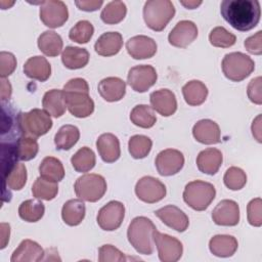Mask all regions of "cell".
Returning <instances> with one entry per match:
<instances>
[{"instance_id": "1", "label": "cell", "mask_w": 262, "mask_h": 262, "mask_svg": "<svg viewBox=\"0 0 262 262\" xmlns=\"http://www.w3.org/2000/svg\"><path fill=\"white\" fill-rule=\"evenodd\" d=\"M220 12L232 28L242 32L254 29L261 16L260 3L257 0H223Z\"/></svg>"}, {"instance_id": "2", "label": "cell", "mask_w": 262, "mask_h": 262, "mask_svg": "<svg viewBox=\"0 0 262 262\" xmlns=\"http://www.w3.org/2000/svg\"><path fill=\"white\" fill-rule=\"evenodd\" d=\"M69 112L77 118L89 117L94 112V101L89 96V86L85 79L74 78L63 86Z\"/></svg>"}, {"instance_id": "3", "label": "cell", "mask_w": 262, "mask_h": 262, "mask_svg": "<svg viewBox=\"0 0 262 262\" xmlns=\"http://www.w3.org/2000/svg\"><path fill=\"white\" fill-rule=\"evenodd\" d=\"M156 229L149 218L144 216L135 217L127 230L128 241L139 254L150 255L154 252L152 232Z\"/></svg>"}, {"instance_id": "4", "label": "cell", "mask_w": 262, "mask_h": 262, "mask_svg": "<svg viewBox=\"0 0 262 262\" xmlns=\"http://www.w3.org/2000/svg\"><path fill=\"white\" fill-rule=\"evenodd\" d=\"M174 14L175 7L170 0H148L143 6V18L146 26L157 32L164 30Z\"/></svg>"}, {"instance_id": "5", "label": "cell", "mask_w": 262, "mask_h": 262, "mask_svg": "<svg viewBox=\"0 0 262 262\" xmlns=\"http://www.w3.org/2000/svg\"><path fill=\"white\" fill-rule=\"evenodd\" d=\"M216 195V189L213 184L193 180L185 185L183 191L184 202L195 211H204L213 202Z\"/></svg>"}, {"instance_id": "6", "label": "cell", "mask_w": 262, "mask_h": 262, "mask_svg": "<svg viewBox=\"0 0 262 262\" xmlns=\"http://www.w3.org/2000/svg\"><path fill=\"white\" fill-rule=\"evenodd\" d=\"M221 67L227 79L233 82H239L253 73L255 62L249 55L243 52H230L223 57Z\"/></svg>"}, {"instance_id": "7", "label": "cell", "mask_w": 262, "mask_h": 262, "mask_svg": "<svg viewBox=\"0 0 262 262\" xmlns=\"http://www.w3.org/2000/svg\"><path fill=\"white\" fill-rule=\"evenodd\" d=\"M74 189L77 196L86 202H97L106 191V181L99 174H84L77 178Z\"/></svg>"}, {"instance_id": "8", "label": "cell", "mask_w": 262, "mask_h": 262, "mask_svg": "<svg viewBox=\"0 0 262 262\" xmlns=\"http://www.w3.org/2000/svg\"><path fill=\"white\" fill-rule=\"evenodd\" d=\"M20 128L24 135L40 137L46 134L52 127L50 115L41 108H33L27 113H20Z\"/></svg>"}, {"instance_id": "9", "label": "cell", "mask_w": 262, "mask_h": 262, "mask_svg": "<svg viewBox=\"0 0 262 262\" xmlns=\"http://www.w3.org/2000/svg\"><path fill=\"white\" fill-rule=\"evenodd\" d=\"M152 239L162 262H176L181 258L183 246L176 237L162 233L156 229L152 232Z\"/></svg>"}, {"instance_id": "10", "label": "cell", "mask_w": 262, "mask_h": 262, "mask_svg": "<svg viewBox=\"0 0 262 262\" xmlns=\"http://www.w3.org/2000/svg\"><path fill=\"white\" fill-rule=\"evenodd\" d=\"M69 18V10L60 0H46L41 2L40 19L48 28H59Z\"/></svg>"}, {"instance_id": "11", "label": "cell", "mask_w": 262, "mask_h": 262, "mask_svg": "<svg viewBox=\"0 0 262 262\" xmlns=\"http://www.w3.org/2000/svg\"><path fill=\"white\" fill-rule=\"evenodd\" d=\"M166 192L165 184L152 176L141 177L135 185L137 198L147 204H154L163 200Z\"/></svg>"}, {"instance_id": "12", "label": "cell", "mask_w": 262, "mask_h": 262, "mask_svg": "<svg viewBox=\"0 0 262 262\" xmlns=\"http://www.w3.org/2000/svg\"><path fill=\"white\" fill-rule=\"evenodd\" d=\"M158 75L156 69L149 64H138L128 72L127 82L136 92H145L157 82Z\"/></svg>"}, {"instance_id": "13", "label": "cell", "mask_w": 262, "mask_h": 262, "mask_svg": "<svg viewBox=\"0 0 262 262\" xmlns=\"http://www.w3.org/2000/svg\"><path fill=\"white\" fill-rule=\"evenodd\" d=\"M125 216V207L119 201H111L104 205L97 214V224L106 231L118 229Z\"/></svg>"}, {"instance_id": "14", "label": "cell", "mask_w": 262, "mask_h": 262, "mask_svg": "<svg viewBox=\"0 0 262 262\" xmlns=\"http://www.w3.org/2000/svg\"><path fill=\"white\" fill-rule=\"evenodd\" d=\"M160 175L171 176L177 174L184 165V157L178 149L167 148L160 151L155 161Z\"/></svg>"}, {"instance_id": "15", "label": "cell", "mask_w": 262, "mask_h": 262, "mask_svg": "<svg viewBox=\"0 0 262 262\" xmlns=\"http://www.w3.org/2000/svg\"><path fill=\"white\" fill-rule=\"evenodd\" d=\"M198 37L196 25L187 19L178 21L168 35V41L172 46L185 48Z\"/></svg>"}, {"instance_id": "16", "label": "cell", "mask_w": 262, "mask_h": 262, "mask_svg": "<svg viewBox=\"0 0 262 262\" xmlns=\"http://www.w3.org/2000/svg\"><path fill=\"white\" fill-rule=\"evenodd\" d=\"M212 219L217 225L234 226L239 221V207L232 200H222L212 211Z\"/></svg>"}, {"instance_id": "17", "label": "cell", "mask_w": 262, "mask_h": 262, "mask_svg": "<svg viewBox=\"0 0 262 262\" xmlns=\"http://www.w3.org/2000/svg\"><path fill=\"white\" fill-rule=\"evenodd\" d=\"M155 214L162 220L164 224L178 232L185 231L189 225V219L187 215L174 205L162 207L158 209Z\"/></svg>"}, {"instance_id": "18", "label": "cell", "mask_w": 262, "mask_h": 262, "mask_svg": "<svg viewBox=\"0 0 262 262\" xmlns=\"http://www.w3.org/2000/svg\"><path fill=\"white\" fill-rule=\"evenodd\" d=\"M156 41L145 35L131 37L126 42V49L134 59H145L152 57L157 52Z\"/></svg>"}, {"instance_id": "19", "label": "cell", "mask_w": 262, "mask_h": 262, "mask_svg": "<svg viewBox=\"0 0 262 262\" xmlns=\"http://www.w3.org/2000/svg\"><path fill=\"white\" fill-rule=\"evenodd\" d=\"M149 100L152 110L164 117L172 116L177 110L176 96L167 88L151 92L149 95Z\"/></svg>"}, {"instance_id": "20", "label": "cell", "mask_w": 262, "mask_h": 262, "mask_svg": "<svg viewBox=\"0 0 262 262\" xmlns=\"http://www.w3.org/2000/svg\"><path fill=\"white\" fill-rule=\"evenodd\" d=\"M192 135L196 141L203 144H215L220 142L221 131L216 122L210 119H202L193 125Z\"/></svg>"}, {"instance_id": "21", "label": "cell", "mask_w": 262, "mask_h": 262, "mask_svg": "<svg viewBox=\"0 0 262 262\" xmlns=\"http://www.w3.org/2000/svg\"><path fill=\"white\" fill-rule=\"evenodd\" d=\"M96 147L100 158L105 163H114L120 158V141L113 133L99 135L96 140Z\"/></svg>"}, {"instance_id": "22", "label": "cell", "mask_w": 262, "mask_h": 262, "mask_svg": "<svg viewBox=\"0 0 262 262\" xmlns=\"http://www.w3.org/2000/svg\"><path fill=\"white\" fill-rule=\"evenodd\" d=\"M44 250L41 246L32 241L24 239L11 255V262H38L43 260Z\"/></svg>"}, {"instance_id": "23", "label": "cell", "mask_w": 262, "mask_h": 262, "mask_svg": "<svg viewBox=\"0 0 262 262\" xmlns=\"http://www.w3.org/2000/svg\"><path fill=\"white\" fill-rule=\"evenodd\" d=\"M98 92L100 96L108 101H119L126 93V83L118 77H107L98 83Z\"/></svg>"}, {"instance_id": "24", "label": "cell", "mask_w": 262, "mask_h": 262, "mask_svg": "<svg viewBox=\"0 0 262 262\" xmlns=\"http://www.w3.org/2000/svg\"><path fill=\"white\" fill-rule=\"evenodd\" d=\"M122 46L123 37L119 32H106L96 40L94 49L101 56H112L117 54Z\"/></svg>"}, {"instance_id": "25", "label": "cell", "mask_w": 262, "mask_h": 262, "mask_svg": "<svg viewBox=\"0 0 262 262\" xmlns=\"http://www.w3.org/2000/svg\"><path fill=\"white\" fill-rule=\"evenodd\" d=\"M223 158L219 149L209 147L202 150L196 157V166L199 170L208 175H214L218 172Z\"/></svg>"}, {"instance_id": "26", "label": "cell", "mask_w": 262, "mask_h": 262, "mask_svg": "<svg viewBox=\"0 0 262 262\" xmlns=\"http://www.w3.org/2000/svg\"><path fill=\"white\" fill-rule=\"evenodd\" d=\"M24 73L31 79L44 82L51 75V66L44 56H32L25 62Z\"/></svg>"}, {"instance_id": "27", "label": "cell", "mask_w": 262, "mask_h": 262, "mask_svg": "<svg viewBox=\"0 0 262 262\" xmlns=\"http://www.w3.org/2000/svg\"><path fill=\"white\" fill-rule=\"evenodd\" d=\"M237 241L234 236L228 234L214 235L209 242L211 253L217 257H231L237 250Z\"/></svg>"}, {"instance_id": "28", "label": "cell", "mask_w": 262, "mask_h": 262, "mask_svg": "<svg viewBox=\"0 0 262 262\" xmlns=\"http://www.w3.org/2000/svg\"><path fill=\"white\" fill-rule=\"evenodd\" d=\"M42 105L50 116L54 118L61 117L67 108L63 90L51 89L45 92L42 99Z\"/></svg>"}, {"instance_id": "29", "label": "cell", "mask_w": 262, "mask_h": 262, "mask_svg": "<svg viewBox=\"0 0 262 262\" xmlns=\"http://www.w3.org/2000/svg\"><path fill=\"white\" fill-rule=\"evenodd\" d=\"M86 213V207L81 199H71L67 201L61 209V217L66 224L70 226L79 225Z\"/></svg>"}, {"instance_id": "30", "label": "cell", "mask_w": 262, "mask_h": 262, "mask_svg": "<svg viewBox=\"0 0 262 262\" xmlns=\"http://www.w3.org/2000/svg\"><path fill=\"white\" fill-rule=\"evenodd\" d=\"M89 57V52L85 48L77 46H67L61 53V61L70 70L84 68L88 63Z\"/></svg>"}, {"instance_id": "31", "label": "cell", "mask_w": 262, "mask_h": 262, "mask_svg": "<svg viewBox=\"0 0 262 262\" xmlns=\"http://www.w3.org/2000/svg\"><path fill=\"white\" fill-rule=\"evenodd\" d=\"M182 94L187 104L200 105L208 96V88L202 81L191 80L183 85Z\"/></svg>"}, {"instance_id": "32", "label": "cell", "mask_w": 262, "mask_h": 262, "mask_svg": "<svg viewBox=\"0 0 262 262\" xmlns=\"http://www.w3.org/2000/svg\"><path fill=\"white\" fill-rule=\"evenodd\" d=\"M62 39L59 34L54 31H45L38 38L39 49L47 56H57L62 49Z\"/></svg>"}, {"instance_id": "33", "label": "cell", "mask_w": 262, "mask_h": 262, "mask_svg": "<svg viewBox=\"0 0 262 262\" xmlns=\"http://www.w3.org/2000/svg\"><path fill=\"white\" fill-rule=\"evenodd\" d=\"M80 131L78 127L74 125H63L61 126L54 136V143L59 150L71 149L79 140Z\"/></svg>"}, {"instance_id": "34", "label": "cell", "mask_w": 262, "mask_h": 262, "mask_svg": "<svg viewBox=\"0 0 262 262\" xmlns=\"http://www.w3.org/2000/svg\"><path fill=\"white\" fill-rule=\"evenodd\" d=\"M40 176L58 182L64 177V169L62 163L54 157H45L39 166Z\"/></svg>"}, {"instance_id": "35", "label": "cell", "mask_w": 262, "mask_h": 262, "mask_svg": "<svg viewBox=\"0 0 262 262\" xmlns=\"http://www.w3.org/2000/svg\"><path fill=\"white\" fill-rule=\"evenodd\" d=\"M45 212V206L39 199H30L23 202L18 207L19 217L27 222L39 221Z\"/></svg>"}, {"instance_id": "36", "label": "cell", "mask_w": 262, "mask_h": 262, "mask_svg": "<svg viewBox=\"0 0 262 262\" xmlns=\"http://www.w3.org/2000/svg\"><path fill=\"white\" fill-rule=\"evenodd\" d=\"M4 174V188L20 190L27 182V168L24 164L16 163Z\"/></svg>"}, {"instance_id": "37", "label": "cell", "mask_w": 262, "mask_h": 262, "mask_svg": "<svg viewBox=\"0 0 262 262\" xmlns=\"http://www.w3.org/2000/svg\"><path fill=\"white\" fill-rule=\"evenodd\" d=\"M15 152L19 161H30L36 157L39 150V145L37 139L32 136L21 135L15 142Z\"/></svg>"}, {"instance_id": "38", "label": "cell", "mask_w": 262, "mask_h": 262, "mask_svg": "<svg viewBox=\"0 0 262 262\" xmlns=\"http://www.w3.org/2000/svg\"><path fill=\"white\" fill-rule=\"evenodd\" d=\"M130 120L138 127L151 128L157 122V117L151 106L146 104H137L130 113Z\"/></svg>"}, {"instance_id": "39", "label": "cell", "mask_w": 262, "mask_h": 262, "mask_svg": "<svg viewBox=\"0 0 262 262\" xmlns=\"http://www.w3.org/2000/svg\"><path fill=\"white\" fill-rule=\"evenodd\" d=\"M127 13L126 4L123 1L114 0L108 2L101 10L100 17L107 25H115L124 19Z\"/></svg>"}, {"instance_id": "40", "label": "cell", "mask_w": 262, "mask_h": 262, "mask_svg": "<svg viewBox=\"0 0 262 262\" xmlns=\"http://www.w3.org/2000/svg\"><path fill=\"white\" fill-rule=\"evenodd\" d=\"M95 154L94 151L83 146L76 151V154L71 158V163L77 172H88L95 166Z\"/></svg>"}, {"instance_id": "41", "label": "cell", "mask_w": 262, "mask_h": 262, "mask_svg": "<svg viewBox=\"0 0 262 262\" xmlns=\"http://www.w3.org/2000/svg\"><path fill=\"white\" fill-rule=\"evenodd\" d=\"M57 192H58L57 182L45 179L41 176L35 180L32 186L33 195L39 200L51 201L56 196Z\"/></svg>"}, {"instance_id": "42", "label": "cell", "mask_w": 262, "mask_h": 262, "mask_svg": "<svg viewBox=\"0 0 262 262\" xmlns=\"http://www.w3.org/2000/svg\"><path fill=\"white\" fill-rule=\"evenodd\" d=\"M152 146V141L145 135H133L128 142V149L134 159L145 158Z\"/></svg>"}, {"instance_id": "43", "label": "cell", "mask_w": 262, "mask_h": 262, "mask_svg": "<svg viewBox=\"0 0 262 262\" xmlns=\"http://www.w3.org/2000/svg\"><path fill=\"white\" fill-rule=\"evenodd\" d=\"M93 25L86 19L79 20L69 32V38L79 44L87 43L93 36Z\"/></svg>"}, {"instance_id": "44", "label": "cell", "mask_w": 262, "mask_h": 262, "mask_svg": "<svg viewBox=\"0 0 262 262\" xmlns=\"http://www.w3.org/2000/svg\"><path fill=\"white\" fill-rule=\"evenodd\" d=\"M209 41L215 47L228 48L234 45L236 41L235 35L227 31L224 27H215L209 34Z\"/></svg>"}, {"instance_id": "45", "label": "cell", "mask_w": 262, "mask_h": 262, "mask_svg": "<svg viewBox=\"0 0 262 262\" xmlns=\"http://www.w3.org/2000/svg\"><path fill=\"white\" fill-rule=\"evenodd\" d=\"M224 184L231 190H239L247 183V175L243 169L238 167H230L226 170L223 177Z\"/></svg>"}, {"instance_id": "46", "label": "cell", "mask_w": 262, "mask_h": 262, "mask_svg": "<svg viewBox=\"0 0 262 262\" xmlns=\"http://www.w3.org/2000/svg\"><path fill=\"white\" fill-rule=\"evenodd\" d=\"M99 262H122L126 260L124 254L113 245H102L98 250Z\"/></svg>"}, {"instance_id": "47", "label": "cell", "mask_w": 262, "mask_h": 262, "mask_svg": "<svg viewBox=\"0 0 262 262\" xmlns=\"http://www.w3.org/2000/svg\"><path fill=\"white\" fill-rule=\"evenodd\" d=\"M261 206H262V201L260 198L251 200L247 206L248 221L251 225L256 226V227H259L262 225Z\"/></svg>"}, {"instance_id": "48", "label": "cell", "mask_w": 262, "mask_h": 262, "mask_svg": "<svg viewBox=\"0 0 262 262\" xmlns=\"http://www.w3.org/2000/svg\"><path fill=\"white\" fill-rule=\"evenodd\" d=\"M16 68V58L11 52H0V76L6 78L11 75Z\"/></svg>"}, {"instance_id": "49", "label": "cell", "mask_w": 262, "mask_h": 262, "mask_svg": "<svg viewBox=\"0 0 262 262\" xmlns=\"http://www.w3.org/2000/svg\"><path fill=\"white\" fill-rule=\"evenodd\" d=\"M244 45L248 52L256 55H260L262 53V31H258L255 35L248 37Z\"/></svg>"}, {"instance_id": "50", "label": "cell", "mask_w": 262, "mask_h": 262, "mask_svg": "<svg viewBox=\"0 0 262 262\" xmlns=\"http://www.w3.org/2000/svg\"><path fill=\"white\" fill-rule=\"evenodd\" d=\"M248 97L249 99L256 103L261 104L262 103V96H261V77H256L252 79L248 85L247 89Z\"/></svg>"}, {"instance_id": "51", "label": "cell", "mask_w": 262, "mask_h": 262, "mask_svg": "<svg viewBox=\"0 0 262 262\" xmlns=\"http://www.w3.org/2000/svg\"><path fill=\"white\" fill-rule=\"evenodd\" d=\"M75 4L81 10L95 11L103 4V1L102 0H82V1H76Z\"/></svg>"}, {"instance_id": "52", "label": "cell", "mask_w": 262, "mask_h": 262, "mask_svg": "<svg viewBox=\"0 0 262 262\" xmlns=\"http://www.w3.org/2000/svg\"><path fill=\"white\" fill-rule=\"evenodd\" d=\"M11 93H12V88L9 81H7L5 78H1V91H0L1 101L8 100L11 96Z\"/></svg>"}, {"instance_id": "53", "label": "cell", "mask_w": 262, "mask_h": 262, "mask_svg": "<svg viewBox=\"0 0 262 262\" xmlns=\"http://www.w3.org/2000/svg\"><path fill=\"white\" fill-rule=\"evenodd\" d=\"M1 249H4L9 242V235H10V226L8 223H1Z\"/></svg>"}, {"instance_id": "54", "label": "cell", "mask_w": 262, "mask_h": 262, "mask_svg": "<svg viewBox=\"0 0 262 262\" xmlns=\"http://www.w3.org/2000/svg\"><path fill=\"white\" fill-rule=\"evenodd\" d=\"M252 133L253 136L257 139L258 142H261V115H258L257 118L253 121L252 124Z\"/></svg>"}, {"instance_id": "55", "label": "cell", "mask_w": 262, "mask_h": 262, "mask_svg": "<svg viewBox=\"0 0 262 262\" xmlns=\"http://www.w3.org/2000/svg\"><path fill=\"white\" fill-rule=\"evenodd\" d=\"M180 3L188 9H193L196 8L200 4H202V1H180Z\"/></svg>"}]
</instances>
